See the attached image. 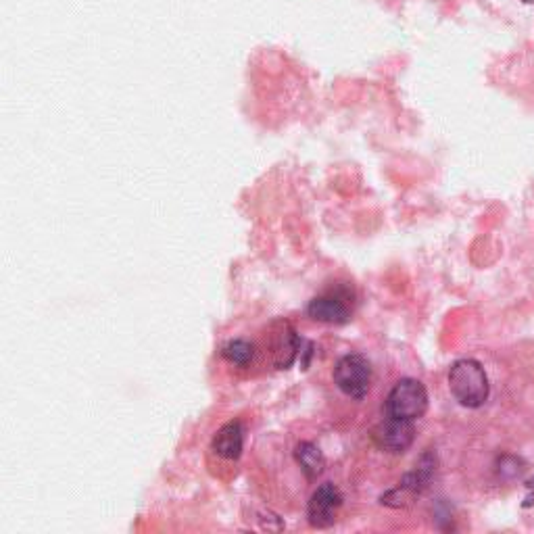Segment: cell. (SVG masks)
Segmentation results:
<instances>
[{"mask_svg": "<svg viewBox=\"0 0 534 534\" xmlns=\"http://www.w3.org/2000/svg\"><path fill=\"white\" fill-rule=\"evenodd\" d=\"M451 395L470 409L482 407L489 399V376L476 359H459L449 370Z\"/></svg>", "mask_w": 534, "mask_h": 534, "instance_id": "obj_1", "label": "cell"}, {"mask_svg": "<svg viewBox=\"0 0 534 534\" xmlns=\"http://www.w3.org/2000/svg\"><path fill=\"white\" fill-rule=\"evenodd\" d=\"M428 409V393L426 386L416 378H403L395 384V388L386 397L384 411L386 416L416 422L420 420Z\"/></svg>", "mask_w": 534, "mask_h": 534, "instance_id": "obj_2", "label": "cell"}, {"mask_svg": "<svg viewBox=\"0 0 534 534\" xmlns=\"http://www.w3.org/2000/svg\"><path fill=\"white\" fill-rule=\"evenodd\" d=\"M353 307H355L353 288L338 284V286L328 288L324 295L315 297L309 303L307 313H309V318H313L315 322L338 326V324H347L351 320Z\"/></svg>", "mask_w": 534, "mask_h": 534, "instance_id": "obj_3", "label": "cell"}, {"mask_svg": "<svg viewBox=\"0 0 534 534\" xmlns=\"http://www.w3.org/2000/svg\"><path fill=\"white\" fill-rule=\"evenodd\" d=\"M334 384L341 388V391L355 399L361 401L366 399L372 386V366L370 361L363 355H345L343 359H338L334 368Z\"/></svg>", "mask_w": 534, "mask_h": 534, "instance_id": "obj_4", "label": "cell"}, {"mask_svg": "<svg viewBox=\"0 0 534 534\" xmlns=\"http://www.w3.org/2000/svg\"><path fill=\"white\" fill-rule=\"evenodd\" d=\"M303 347V341L299 338L297 330L288 322H276L267 334V351H270V359L274 368L286 370L295 363L299 351Z\"/></svg>", "mask_w": 534, "mask_h": 534, "instance_id": "obj_5", "label": "cell"}, {"mask_svg": "<svg viewBox=\"0 0 534 534\" xmlns=\"http://www.w3.org/2000/svg\"><path fill=\"white\" fill-rule=\"evenodd\" d=\"M372 439L378 445V449L388 453H405L416 439L414 422H405L386 416L372 432Z\"/></svg>", "mask_w": 534, "mask_h": 534, "instance_id": "obj_6", "label": "cell"}, {"mask_svg": "<svg viewBox=\"0 0 534 534\" xmlns=\"http://www.w3.org/2000/svg\"><path fill=\"white\" fill-rule=\"evenodd\" d=\"M343 505V495L334 487L332 482L322 484L313 491L309 505H307V518L313 528H328L336 522L338 509Z\"/></svg>", "mask_w": 534, "mask_h": 534, "instance_id": "obj_7", "label": "cell"}, {"mask_svg": "<svg viewBox=\"0 0 534 534\" xmlns=\"http://www.w3.org/2000/svg\"><path fill=\"white\" fill-rule=\"evenodd\" d=\"M245 447V430L240 422H228L215 432L211 441V451L226 461H236Z\"/></svg>", "mask_w": 534, "mask_h": 534, "instance_id": "obj_8", "label": "cell"}, {"mask_svg": "<svg viewBox=\"0 0 534 534\" xmlns=\"http://www.w3.org/2000/svg\"><path fill=\"white\" fill-rule=\"evenodd\" d=\"M295 459H297V464L301 466L303 474L309 480L318 478L324 472V468H326V457H324V453L320 451L318 445H313V443H301L295 449Z\"/></svg>", "mask_w": 534, "mask_h": 534, "instance_id": "obj_9", "label": "cell"}, {"mask_svg": "<svg viewBox=\"0 0 534 534\" xmlns=\"http://www.w3.org/2000/svg\"><path fill=\"white\" fill-rule=\"evenodd\" d=\"M255 345L245 341V338H234V341H228L224 347H222V357L232 363V366H238V368H247L253 363L255 359Z\"/></svg>", "mask_w": 534, "mask_h": 534, "instance_id": "obj_10", "label": "cell"}, {"mask_svg": "<svg viewBox=\"0 0 534 534\" xmlns=\"http://www.w3.org/2000/svg\"><path fill=\"white\" fill-rule=\"evenodd\" d=\"M528 489H530V493H528V497H526V503H524V505H532V503H534V480L528 484Z\"/></svg>", "mask_w": 534, "mask_h": 534, "instance_id": "obj_11", "label": "cell"}, {"mask_svg": "<svg viewBox=\"0 0 534 534\" xmlns=\"http://www.w3.org/2000/svg\"><path fill=\"white\" fill-rule=\"evenodd\" d=\"M524 3H526V5H532V3H534V0H524Z\"/></svg>", "mask_w": 534, "mask_h": 534, "instance_id": "obj_12", "label": "cell"}]
</instances>
